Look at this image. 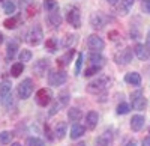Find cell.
<instances>
[{"mask_svg":"<svg viewBox=\"0 0 150 146\" xmlns=\"http://www.w3.org/2000/svg\"><path fill=\"white\" fill-rule=\"evenodd\" d=\"M47 81H48L50 86L59 88V86H62V84H65L68 81V74H66L65 69H51V71H48Z\"/></svg>","mask_w":150,"mask_h":146,"instance_id":"obj_2","label":"cell"},{"mask_svg":"<svg viewBox=\"0 0 150 146\" xmlns=\"http://www.w3.org/2000/svg\"><path fill=\"white\" fill-rule=\"evenodd\" d=\"M134 3H135V0H120V3L117 6V12L120 15H128L129 11L134 6Z\"/></svg>","mask_w":150,"mask_h":146,"instance_id":"obj_19","label":"cell"},{"mask_svg":"<svg viewBox=\"0 0 150 146\" xmlns=\"http://www.w3.org/2000/svg\"><path fill=\"white\" fill-rule=\"evenodd\" d=\"M59 48V39L57 38H48L45 42V50L50 53H56Z\"/></svg>","mask_w":150,"mask_h":146,"instance_id":"obj_27","label":"cell"},{"mask_svg":"<svg viewBox=\"0 0 150 146\" xmlns=\"http://www.w3.org/2000/svg\"><path fill=\"white\" fill-rule=\"evenodd\" d=\"M99 122V115L95 112V110H90L89 113L86 115V124H87V128L90 130H95L96 125Z\"/></svg>","mask_w":150,"mask_h":146,"instance_id":"obj_20","label":"cell"},{"mask_svg":"<svg viewBox=\"0 0 150 146\" xmlns=\"http://www.w3.org/2000/svg\"><path fill=\"white\" fill-rule=\"evenodd\" d=\"M35 101L38 105H41V107H47L48 104H51L53 101V92L51 89H48V88H42L36 92L35 95Z\"/></svg>","mask_w":150,"mask_h":146,"instance_id":"obj_3","label":"cell"},{"mask_svg":"<svg viewBox=\"0 0 150 146\" xmlns=\"http://www.w3.org/2000/svg\"><path fill=\"white\" fill-rule=\"evenodd\" d=\"M18 96L21 100H27L29 96L33 93V80L32 78H24L17 88Z\"/></svg>","mask_w":150,"mask_h":146,"instance_id":"obj_5","label":"cell"},{"mask_svg":"<svg viewBox=\"0 0 150 146\" xmlns=\"http://www.w3.org/2000/svg\"><path fill=\"white\" fill-rule=\"evenodd\" d=\"M42 5H44V9L47 12H53L57 9V2L56 0H42Z\"/></svg>","mask_w":150,"mask_h":146,"instance_id":"obj_31","label":"cell"},{"mask_svg":"<svg viewBox=\"0 0 150 146\" xmlns=\"http://www.w3.org/2000/svg\"><path fill=\"white\" fill-rule=\"evenodd\" d=\"M105 23H107V17H104L101 12H95V14L90 15V26H92L95 30L104 29Z\"/></svg>","mask_w":150,"mask_h":146,"instance_id":"obj_11","label":"cell"},{"mask_svg":"<svg viewBox=\"0 0 150 146\" xmlns=\"http://www.w3.org/2000/svg\"><path fill=\"white\" fill-rule=\"evenodd\" d=\"M107 2H108L110 5H114V3H117V2H119V0H107Z\"/></svg>","mask_w":150,"mask_h":146,"instance_id":"obj_46","label":"cell"},{"mask_svg":"<svg viewBox=\"0 0 150 146\" xmlns=\"http://www.w3.org/2000/svg\"><path fill=\"white\" fill-rule=\"evenodd\" d=\"M87 47L89 50L93 51V53H101L104 48H105V42L102 38H99L98 35H90L87 38Z\"/></svg>","mask_w":150,"mask_h":146,"instance_id":"obj_8","label":"cell"},{"mask_svg":"<svg viewBox=\"0 0 150 146\" xmlns=\"http://www.w3.org/2000/svg\"><path fill=\"white\" fill-rule=\"evenodd\" d=\"M117 35H119L117 32H110V33H108V36H110V39H116L114 36H117Z\"/></svg>","mask_w":150,"mask_h":146,"instance_id":"obj_43","label":"cell"},{"mask_svg":"<svg viewBox=\"0 0 150 146\" xmlns=\"http://www.w3.org/2000/svg\"><path fill=\"white\" fill-rule=\"evenodd\" d=\"M17 24H18V18L17 17H9V18H6L5 21H3V26L6 27V29H15L17 27Z\"/></svg>","mask_w":150,"mask_h":146,"instance_id":"obj_33","label":"cell"},{"mask_svg":"<svg viewBox=\"0 0 150 146\" xmlns=\"http://www.w3.org/2000/svg\"><path fill=\"white\" fill-rule=\"evenodd\" d=\"M26 146H44V142L38 137H29L26 139Z\"/></svg>","mask_w":150,"mask_h":146,"instance_id":"obj_36","label":"cell"},{"mask_svg":"<svg viewBox=\"0 0 150 146\" xmlns=\"http://www.w3.org/2000/svg\"><path fill=\"white\" fill-rule=\"evenodd\" d=\"M125 81L132 84V86H140L141 84V75L138 72H128V74L125 75Z\"/></svg>","mask_w":150,"mask_h":146,"instance_id":"obj_24","label":"cell"},{"mask_svg":"<svg viewBox=\"0 0 150 146\" xmlns=\"http://www.w3.org/2000/svg\"><path fill=\"white\" fill-rule=\"evenodd\" d=\"M42 38H44V32H42V27L39 26V24L33 26L27 32V42L30 45H39L42 42Z\"/></svg>","mask_w":150,"mask_h":146,"instance_id":"obj_6","label":"cell"},{"mask_svg":"<svg viewBox=\"0 0 150 146\" xmlns=\"http://www.w3.org/2000/svg\"><path fill=\"white\" fill-rule=\"evenodd\" d=\"M114 60L117 65H128L129 62H132V48H123V50L117 51L114 54Z\"/></svg>","mask_w":150,"mask_h":146,"instance_id":"obj_9","label":"cell"},{"mask_svg":"<svg viewBox=\"0 0 150 146\" xmlns=\"http://www.w3.org/2000/svg\"><path fill=\"white\" fill-rule=\"evenodd\" d=\"M11 90H12V84L9 80H3L0 81V98H6L8 95H11Z\"/></svg>","mask_w":150,"mask_h":146,"instance_id":"obj_25","label":"cell"},{"mask_svg":"<svg viewBox=\"0 0 150 146\" xmlns=\"http://www.w3.org/2000/svg\"><path fill=\"white\" fill-rule=\"evenodd\" d=\"M44 131H45V136H47V139H48V140H53V139H54V136H53V132H51V128H50L48 125H45Z\"/></svg>","mask_w":150,"mask_h":146,"instance_id":"obj_41","label":"cell"},{"mask_svg":"<svg viewBox=\"0 0 150 146\" xmlns=\"http://www.w3.org/2000/svg\"><path fill=\"white\" fill-rule=\"evenodd\" d=\"M77 146H86V143H83V142H81V143H78Z\"/></svg>","mask_w":150,"mask_h":146,"instance_id":"obj_49","label":"cell"},{"mask_svg":"<svg viewBox=\"0 0 150 146\" xmlns=\"http://www.w3.org/2000/svg\"><path fill=\"white\" fill-rule=\"evenodd\" d=\"M68 103H69V95H68V92H63L62 95H59V100H57V103L51 107V110H50V116L56 115V113L59 112V108H60V107H65Z\"/></svg>","mask_w":150,"mask_h":146,"instance_id":"obj_14","label":"cell"},{"mask_svg":"<svg viewBox=\"0 0 150 146\" xmlns=\"http://www.w3.org/2000/svg\"><path fill=\"white\" fill-rule=\"evenodd\" d=\"M134 53H135V56L138 57L140 60L150 59V48L147 45H144V44H137L134 47Z\"/></svg>","mask_w":150,"mask_h":146,"instance_id":"obj_12","label":"cell"},{"mask_svg":"<svg viewBox=\"0 0 150 146\" xmlns=\"http://www.w3.org/2000/svg\"><path fill=\"white\" fill-rule=\"evenodd\" d=\"M15 3L12 2V0H6V2H3V9H5V14L8 15H12L15 12Z\"/></svg>","mask_w":150,"mask_h":146,"instance_id":"obj_30","label":"cell"},{"mask_svg":"<svg viewBox=\"0 0 150 146\" xmlns=\"http://www.w3.org/2000/svg\"><path fill=\"white\" fill-rule=\"evenodd\" d=\"M23 71H24V63L23 62H17V63H14L11 66V75L14 78H17V77H20L23 74Z\"/></svg>","mask_w":150,"mask_h":146,"instance_id":"obj_29","label":"cell"},{"mask_svg":"<svg viewBox=\"0 0 150 146\" xmlns=\"http://www.w3.org/2000/svg\"><path fill=\"white\" fill-rule=\"evenodd\" d=\"M108 83H110V77L108 75H104V74L98 75L95 80H92L89 84H87L86 90L89 93H92V95H98V93H101V92H104L107 89Z\"/></svg>","mask_w":150,"mask_h":146,"instance_id":"obj_1","label":"cell"},{"mask_svg":"<svg viewBox=\"0 0 150 146\" xmlns=\"http://www.w3.org/2000/svg\"><path fill=\"white\" fill-rule=\"evenodd\" d=\"M66 21L71 24L74 29H80L81 27V14H80V9L77 6H72V8L68 9Z\"/></svg>","mask_w":150,"mask_h":146,"instance_id":"obj_7","label":"cell"},{"mask_svg":"<svg viewBox=\"0 0 150 146\" xmlns=\"http://www.w3.org/2000/svg\"><path fill=\"white\" fill-rule=\"evenodd\" d=\"M146 41H147V47L150 48V30L147 32V39H146Z\"/></svg>","mask_w":150,"mask_h":146,"instance_id":"obj_45","label":"cell"},{"mask_svg":"<svg viewBox=\"0 0 150 146\" xmlns=\"http://www.w3.org/2000/svg\"><path fill=\"white\" fill-rule=\"evenodd\" d=\"M87 60H89V66H104L105 63V57L101 53H93L90 51V54L87 56Z\"/></svg>","mask_w":150,"mask_h":146,"instance_id":"obj_15","label":"cell"},{"mask_svg":"<svg viewBox=\"0 0 150 146\" xmlns=\"http://www.w3.org/2000/svg\"><path fill=\"white\" fill-rule=\"evenodd\" d=\"M11 142H12V132L11 131L0 132V145H9Z\"/></svg>","mask_w":150,"mask_h":146,"instance_id":"obj_32","label":"cell"},{"mask_svg":"<svg viewBox=\"0 0 150 146\" xmlns=\"http://www.w3.org/2000/svg\"><path fill=\"white\" fill-rule=\"evenodd\" d=\"M17 50H18L17 41H9V42H8V47H6V59H8V60L14 59L15 54H17Z\"/></svg>","mask_w":150,"mask_h":146,"instance_id":"obj_26","label":"cell"},{"mask_svg":"<svg viewBox=\"0 0 150 146\" xmlns=\"http://www.w3.org/2000/svg\"><path fill=\"white\" fill-rule=\"evenodd\" d=\"M3 39H5V36H3V33H2V32H0V44L3 42Z\"/></svg>","mask_w":150,"mask_h":146,"instance_id":"obj_47","label":"cell"},{"mask_svg":"<svg viewBox=\"0 0 150 146\" xmlns=\"http://www.w3.org/2000/svg\"><path fill=\"white\" fill-rule=\"evenodd\" d=\"M143 11L146 12V14L150 15V0H143Z\"/></svg>","mask_w":150,"mask_h":146,"instance_id":"obj_40","label":"cell"},{"mask_svg":"<svg viewBox=\"0 0 150 146\" xmlns=\"http://www.w3.org/2000/svg\"><path fill=\"white\" fill-rule=\"evenodd\" d=\"M74 54H75V50H74V48L68 50V51H66L63 56L57 59V66H59V68H65V66H68V65L72 62V57H74Z\"/></svg>","mask_w":150,"mask_h":146,"instance_id":"obj_17","label":"cell"},{"mask_svg":"<svg viewBox=\"0 0 150 146\" xmlns=\"http://www.w3.org/2000/svg\"><path fill=\"white\" fill-rule=\"evenodd\" d=\"M125 146H137V142L135 140H129L126 145H125Z\"/></svg>","mask_w":150,"mask_h":146,"instance_id":"obj_44","label":"cell"},{"mask_svg":"<svg viewBox=\"0 0 150 146\" xmlns=\"http://www.w3.org/2000/svg\"><path fill=\"white\" fill-rule=\"evenodd\" d=\"M48 71H50V60H47V59L38 60V62L33 65V72L38 77H44Z\"/></svg>","mask_w":150,"mask_h":146,"instance_id":"obj_10","label":"cell"},{"mask_svg":"<svg viewBox=\"0 0 150 146\" xmlns=\"http://www.w3.org/2000/svg\"><path fill=\"white\" fill-rule=\"evenodd\" d=\"M84 132H86V128H84L83 125H80V124H74V125L71 127L69 137H71L72 140H78L80 137L84 136Z\"/></svg>","mask_w":150,"mask_h":146,"instance_id":"obj_21","label":"cell"},{"mask_svg":"<svg viewBox=\"0 0 150 146\" xmlns=\"http://www.w3.org/2000/svg\"><path fill=\"white\" fill-rule=\"evenodd\" d=\"M47 23L50 24V26H53L54 29H57L60 24H62V15H60V12L56 9L53 12H48V15H47Z\"/></svg>","mask_w":150,"mask_h":146,"instance_id":"obj_16","label":"cell"},{"mask_svg":"<svg viewBox=\"0 0 150 146\" xmlns=\"http://www.w3.org/2000/svg\"><path fill=\"white\" fill-rule=\"evenodd\" d=\"M2 2H6V0H0V3H2Z\"/></svg>","mask_w":150,"mask_h":146,"instance_id":"obj_50","label":"cell"},{"mask_svg":"<svg viewBox=\"0 0 150 146\" xmlns=\"http://www.w3.org/2000/svg\"><path fill=\"white\" fill-rule=\"evenodd\" d=\"M144 124H146V119H144L143 115H134L132 119H131V128H132V131H141Z\"/></svg>","mask_w":150,"mask_h":146,"instance_id":"obj_18","label":"cell"},{"mask_svg":"<svg viewBox=\"0 0 150 146\" xmlns=\"http://www.w3.org/2000/svg\"><path fill=\"white\" fill-rule=\"evenodd\" d=\"M11 146H21V145H20V143H17V142H15V143H12V145H11Z\"/></svg>","mask_w":150,"mask_h":146,"instance_id":"obj_48","label":"cell"},{"mask_svg":"<svg viewBox=\"0 0 150 146\" xmlns=\"http://www.w3.org/2000/svg\"><path fill=\"white\" fill-rule=\"evenodd\" d=\"M38 11H39V6H38V3L32 2L27 8H26V12L29 14V17H33L35 14H38Z\"/></svg>","mask_w":150,"mask_h":146,"instance_id":"obj_38","label":"cell"},{"mask_svg":"<svg viewBox=\"0 0 150 146\" xmlns=\"http://www.w3.org/2000/svg\"><path fill=\"white\" fill-rule=\"evenodd\" d=\"M131 104H132V108H134V110H138V112L146 110V107H147V100L144 98V95H143V90H141V89H138V90H135L134 93H131Z\"/></svg>","mask_w":150,"mask_h":146,"instance_id":"obj_4","label":"cell"},{"mask_svg":"<svg viewBox=\"0 0 150 146\" xmlns=\"http://www.w3.org/2000/svg\"><path fill=\"white\" fill-rule=\"evenodd\" d=\"M66 132H68V125H66V122H63V120L57 122V125H56V128H54V134H56V137L62 140V139H65Z\"/></svg>","mask_w":150,"mask_h":146,"instance_id":"obj_23","label":"cell"},{"mask_svg":"<svg viewBox=\"0 0 150 146\" xmlns=\"http://www.w3.org/2000/svg\"><path fill=\"white\" fill-rule=\"evenodd\" d=\"M112 145V132L111 131H104L102 134L96 137L95 146H111Z\"/></svg>","mask_w":150,"mask_h":146,"instance_id":"obj_13","label":"cell"},{"mask_svg":"<svg viewBox=\"0 0 150 146\" xmlns=\"http://www.w3.org/2000/svg\"><path fill=\"white\" fill-rule=\"evenodd\" d=\"M141 146H150V136L143 139V142H141Z\"/></svg>","mask_w":150,"mask_h":146,"instance_id":"obj_42","label":"cell"},{"mask_svg":"<svg viewBox=\"0 0 150 146\" xmlns=\"http://www.w3.org/2000/svg\"><path fill=\"white\" fill-rule=\"evenodd\" d=\"M101 66H87L86 69H84V77H92V75H95V74H99L101 72Z\"/></svg>","mask_w":150,"mask_h":146,"instance_id":"obj_34","label":"cell"},{"mask_svg":"<svg viewBox=\"0 0 150 146\" xmlns=\"http://www.w3.org/2000/svg\"><path fill=\"white\" fill-rule=\"evenodd\" d=\"M81 118H83V112L80 110L78 107H71L69 110H68V119H69V122L77 124L78 120H81Z\"/></svg>","mask_w":150,"mask_h":146,"instance_id":"obj_22","label":"cell"},{"mask_svg":"<svg viewBox=\"0 0 150 146\" xmlns=\"http://www.w3.org/2000/svg\"><path fill=\"white\" fill-rule=\"evenodd\" d=\"M83 60H84V54H83V53H78V59H77V63H75V74H77V75L81 72Z\"/></svg>","mask_w":150,"mask_h":146,"instance_id":"obj_39","label":"cell"},{"mask_svg":"<svg viewBox=\"0 0 150 146\" xmlns=\"http://www.w3.org/2000/svg\"><path fill=\"white\" fill-rule=\"evenodd\" d=\"M77 38H78L77 35H74V33L71 35L69 33V35H66L65 38H63V44H62V45H63L65 48H69V50H71V48L77 44Z\"/></svg>","mask_w":150,"mask_h":146,"instance_id":"obj_28","label":"cell"},{"mask_svg":"<svg viewBox=\"0 0 150 146\" xmlns=\"http://www.w3.org/2000/svg\"><path fill=\"white\" fill-rule=\"evenodd\" d=\"M129 110H131V107H129V104H126V103H120L119 105H117V115H126V113H129Z\"/></svg>","mask_w":150,"mask_h":146,"instance_id":"obj_37","label":"cell"},{"mask_svg":"<svg viewBox=\"0 0 150 146\" xmlns=\"http://www.w3.org/2000/svg\"><path fill=\"white\" fill-rule=\"evenodd\" d=\"M32 56H33V54H32L30 50H21V53H20V62H23V63L30 62Z\"/></svg>","mask_w":150,"mask_h":146,"instance_id":"obj_35","label":"cell"}]
</instances>
